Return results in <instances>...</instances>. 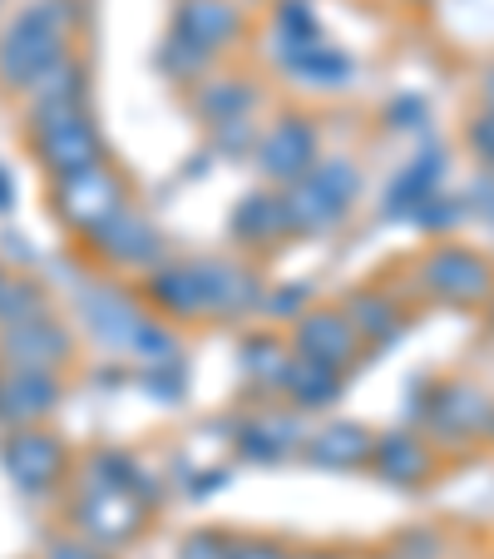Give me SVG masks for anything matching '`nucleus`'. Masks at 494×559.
Here are the masks:
<instances>
[{"label":"nucleus","mask_w":494,"mask_h":559,"mask_svg":"<svg viewBox=\"0 0 494 559\" xmlns=\"http://www.w3.org/2000/svg\"><path fill=\"white\" fill-rule=\"evenodd\" d=\"M425 277H431V287L441 297H450V302H470V297H480L484 287H490V267H484L474 253H460V248L435 253L431 267H425Z\"/></svg>","instance_id":"1"},{"label":"nucleus","mask_w":494,"mask_h":559,"mask_svg":"<svg viewBox=\"0 0 494 559\" xmlns=\"http://www.w3.org/2000/svg\"><path fill=\"white\" fill-rule=\"evenodd\" d=\"M55 115L60 119L45 124V154H50L60 169H70V174L89 169V158H95V134H89V124L85 119H74L70 109H55Z\"/></svg>","instance_id":"2"},{"label":"nucleus","mask_w":494,"mask_h":559,"mask_svg":"<svg viewBox=\"0 0 494 559\" xmlns=\"http://www.w3.org/2000/svg\"><path fill=\"white\" fill-rule=\"evenodd\" d=\"M5 352H11L25 371H40V367H50L55 357H64V337L50 322H40V317H25V322H15L11 337H5Z\"/></svg>","instance_id":"3"},{"label":"nucleus","mask_w":494,"mask_h":559,"mask_svg":"<svg viewBox=\"0 0 494 559\" xmlns=\"http://www.w3.org/2000/svg\"><path fill=\"white\" fill-rule=\"evenodd\" d=\"M316 328H306V347L316 352V361L322 367H341L337 357H347L351 342H357V332H351V322H341V317H312Z\"/></svg>","instance_id":"4"},{"label":"nucleus","mask_w":494,"mask_h":559,"mask_svg":"<svg viewBox=\"0 0 494 559\" xmlns=\"http://www.w3.org/2000/svg\"><path fill=\"white\" fill-rule=\"evenodd\" d=\"M484 396L480 391H470V386H455L445 402H435V412H431V421H441L445 431H470V426H480L484 421Z\"/></svg>","instance_id":"5"},{"label":"nucleus","mask_w":494,"mask_h":559,"mask_svg":"<svg viewBox=\"0 0 494 559\" xmlns=\"http://www.w3.org/2000/svg\"><path fill=\"white\" fill-rule=\"evenodd\" d=\"M381 465H386L396 480H421L431 455H425V445L415 441V436H390L386 451H381Z\"/></svg>","instance_id":"6"},{"label":"nucleus","mask_w":494,"mask_h":559,"mask_svg":"<svg viewBox=\"0 0 494 559\" xmlns=\"http://www.w3.org/2000/svg\"><path fill=\"white\" fill-rule=\"evenodd\" d=\"M312 455L326 465H357L361 455H366V431H357V426H332V431L312 445Z\"/></svg>","instance_id":"7"},{"label":"nucleus","mask_w":494,"mask_h":559,"mask_svg":"<svg viewBox=\"0 0 494 559\" xmlns=\"http://www.w3.org/2000/svg\"><path fill=\"white\" fill-rule=\"evenodd\" d=\"M470 144L480 148V158H490V164H494V115L480 119V124L470 129Z\"/></svg>","instance_id":"8"},{"label":"nucleus","mask_w":494,"mask_h":559,"mask_svg":"<svg viewBox=\"0 0 494 559\" xmlns=\"http://www.w3.org/2000/svg\"><path fill=\"white\" fill-rule=\"evenodd\" d=\"M490 99H494V85H490Z\"/></svg>","instance_id":"9"}]
</instances>
